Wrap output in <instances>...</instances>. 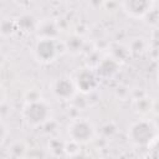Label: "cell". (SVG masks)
Returning a JSON list of instances; mask_svg holds the SVG:
<instances>
[{
	"mask_svg": "<svg viewBox=\"0 0 159 159\" xmlns=\"http://www.w3.org/2000/svg\"><path fill=\"white\" fill-rule=\"evenodd\" d=\"M50 116L51 108L43 99L29 102L22 108V117L25 122L34 127L45 124L50 119Z\"/></svg>",
	"mask_w": 159,
	"mask_h": 159,
	"instance_id": "6da1fadb",
	"label": "cell"
},
{
	"mask_svg": "<svg viewBox=\"0 0 159 159\" xmlns=\"http://www.w3.org/2000/svg\"><path fill=\"white\" fill-rule=\"evenodd\" d=\"M128 137L135 145H149L155 138V127L148 120H138L130 125Z\"/></svg>",
	"mask_w": 159,
	"mask_h": 159,
	"instance_id": "7a4b0ae2",
	"label": "cell"
},
{
	"mask_svg": "<svg viewBox=\"0 0 159 159\" xmlns=\"http://www.w3.org/2000/svg\"><path fill=\"white\" fill-rule=\"evenodd\" d=\"M67 133H68L70 140H73L78 144H83L92 140L94 135V127L89 120L84 118H80L73 120L70 124Z\"/></svg>",
	"mask_w": 159,
	"mask_h": 159,
	"instance_id": "3957f363",
	"label": "cell"
},
{
	"mask_svg": "<svg viewBox=\"0 0 159 159\" xmlns=\"http://www.w3.org/2000/svg\"><path fill=\"white\" fill-rule=\"evenodd\" d=\"M34 53L37 61L43 62V63H48L52 62L58 53L57 50V43L55 41V39H40L34 48Z\"/></svg>",
	"mask_w": 159,
	"mask_h": 159,
	"instance_id": "277c9868",
	"label": "cell"
},
{
	"mask_svg": "<svg viewBox=\"0 0 159 159\" xmlns=\"http://www.w3.org/2000/svg\"><path fill=\"white\" fill-rule=\"evenodd\" d=\"M76 84L75 81H71L68 77L57 78L52 83V93L57 99L61 101H70L76 93Z\"/></svg>",
	"mask_w": 159,
	"mask_h": 159,
	"instance_id": "5b68a950",
	"label": "cell"
},
{
	"mask_svg": "<svg viewBox=\"0 0 159 159\" xmlns=\"http://www.w3.org/2000/svg\"><path fill=\"white\" fill-rule=\"evenodd\" d=\"M76 88L83 93H89L98 84V75L91 70L81 71L75 80Z\"/></svg>",
	"mask_w": 159,
	"mask_h": 159,
	"instance_id": "8992f818",
	"label": "cell"
},
{
	"mask_svg": "<svg viewBox=\"0 0 159 159\" xmlns=\"http://www.w3.org/2000/svg\"><path fill=\"white\" fill-rule=\"evenodd\" d=\"M152 2L149 1H125L122 2L123 11L130 17H143L152 9Z\"/></svg>",
	"mask_w": 159,
	"mask_h": 159,
	"instance_id": "52a82bcc",
	"label": "cell"
},
{
	"mask_svg": "<svg viewBox=\"0 0 159 159\" xmlns=\"http://www.w3.org/2000/svg\"><path fill=\"white\" fill-rule=\"evenodd\" d=\"M118 68V63L114 58H104L103 61H101L97 66V75L98 77H109L112 75H114L117 72Z\"/></svg>",
	"mask_w": 159,
	"mask_h": 159,
	"instance_id": "ba28073f",
	"label": "cell"
},
{
	"mask_svg": "<svg viewBox=\"0 0 159 159\" xmlns=\"http://www.w3.org/2000/svg\"><path fill=\"white\" fill-rule=\"evenodd\" d=\"M26 152V147L22 142H15L9 148V154L14 158H21Z\"/></svg>",
	"mask_w": 159,
	"mask_h": 159,
	"instance_id": "9c48e42d",
	"label": "cell"
},
{
	"mask_svg": "<svg viewBox=\"0 0 159 159\" xmlns=\"http://www.w3.org/2000/svg\"><path fill=\"white\" fill-rule=\"evenodd\" d=\"M147 159H159V138H154L148 145Z\"/></svg>",
	"mask_w": 159,
	"mask_h": 159,
	"instance_id": "30bf717a",
	"label": "cell"
},
{
	"mask_svg": "<svg viewBox=\"0 0 159 159\" xmlns=\"http://www.w3.org/2000/svg\"><path fill=\"white\" fill-rule=\"evenodd\" d=\"M68 159H88L84 154H82V153H77V154H75V155H71V157H68Z\"/></svg>",
	"mask_w": 159,
	"mask_h": 159,
	"instance_id": "8fae6325",
	"label": "cell"
},
{
	"mask_svg": "<svg viewBox=\"0 0 159 159\" xmlns=\"http://www.w3.org/2000/svg\"><path fill=\"white\" fill-rule=\"evenodd\" d=\"M158 80H159V73H158Z\"/></svg>",
	"mask_w": 159,
	"mask_h": 159,
	"instance_id": "7c38bea8",
	"label": "cell"
}]
</instances>
